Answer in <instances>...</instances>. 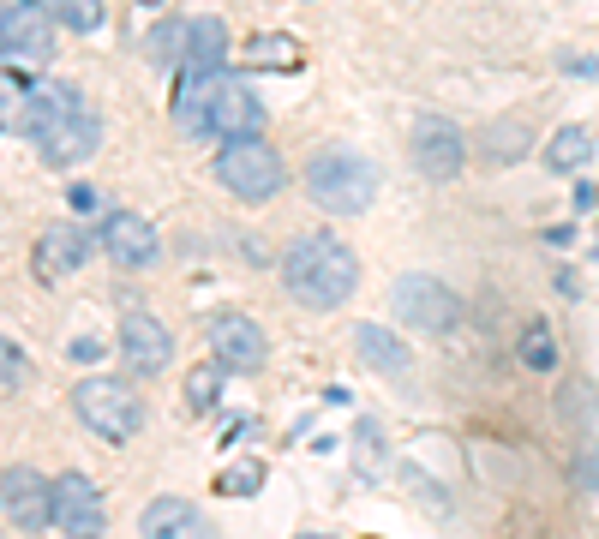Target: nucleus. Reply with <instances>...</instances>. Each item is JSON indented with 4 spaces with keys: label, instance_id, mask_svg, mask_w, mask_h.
I'll return each mask as SVG.
<instances>
[{
    "label": "nucleus",
    "instance_id": "obj_1",
    "mask_svg": "<svg viewBox=\"0 0 599 539\" xmlns=\"http://www.w3.org/2000/svg\"><path fill=\"white\" fill-rule=\"evenodd\" d=\"M282 288L294 306L306 312H336L354 288H360V258L348 240H336L330 228H312V234H294L288 252H282Z\"/></svg>",
    "mask_w": 599,
    "mask_h": 539
},
{
    "label": "nucleus",
    "instance_id": "obj_2",
    "mask_svg": "<svg viewBox=\"0 0 599 539\" xmlns=\"http://www.w3.org/2000/svg\"><path fill=\"white\" fill-rule=\"evenodd\" d=\"M306 192L330 216H360L378 198V168L360 150H318L306 162Z\"/></svg>",
    "mask_w": 599,
    "mask_h": 539
},
{
    "label": "nucleus",
    "instance_id": "obj_3",
    "mask_svg": "<svg viewBox=\"0 0 599 539\" xmlns=\"http://www.w3.org/2000/svg\"><path fill=\"white\" fill-rule=\"evenodd\" d=\"M216 180H222V192H234L240 204H270V198L288 186V162H282V150L264 144V138H228V144L216 150Z\"/></svg>",
    "mask_w": 599,
    "mask_h": 539
},
{
    "label": "nucleus",
    "instance_id": "obj_4",
    "mask_svg": "<svg viewBox=\"0 0 599 539\" xmlns=\"http://www.w3.org/2000/svg\"><path fill=\"white\" fill-rule=\"evenodd\" d=\"M72 414L84 420V432H96V438H108V444H126V438H138V426H144V402H138L120 378H84V384L72 390Z\"/></svg>",
    "mask_w": 599,
    "mask_h": 539
},
{
    "label": "nucleus",
    "instance_id": "obj_5",
    "mask_svg": "<svg viewBox=\"0 0 599 539\" xmlns=\"http://www.w3.org/2000/svg\"><path fill=\"white\" fill-rule=\"evenodd\" d=\"M390 300H396V312H402L414 330H426V336H450V330L462 324V300H456V288L438 282V276H426V270L396 276Z\"/></svg>",
    "mask_w": 599,
    "mask_h": 539
},
{
    "label": "nucleus",
    "instance_id": "obj_6",
    "mask_svg": "<svg viewBox=\"0 0 599 539\" xmlns=\"http://www.w3.org/2000/svg\"><path fill=\"white\" fill-rule=\"evenodd\" d=\"M60 48V18L48 12V0H18L0 18V54L18 66H42Z\"/></svg>",
    "mask_w": 599,
    "mask_h": 539
},
{
    "label": "nucleus",
    "instance_id": "obj_7",
    "mask_svg": "<svg viewBox=\"0 0 599 539\" xmlns=\"http://www.w3.org/2000/svg\"><path fill=\"white\" fill-rule=\"evenodd\" d=\"M408 156H414V168H420L432 186H444V180H456V174L468 168V138H462L456 120H444V114H420L414 132H408Z\"/></svg>",
    "mask_w": 599,
    "mask_h": 539
},
{
    "label": "nucleus",
    "instance_id": "obj_8",
    "mask_svg": "<svg viewBox=\"0 0 599 539\" xmlns=\"http://www.w3.org/2000/svg\"><path fill=\"white\" fill-rule=\"evenodd\" d=\"M48 492H54V516H48V528H60L66 539H102V534H108L102 492H96L78 468H66L60 480H48Z\"/></svg>",
    "mask_w": 599,
    "mask_h": 539
},
{
    "label": "nucleus",
    "instance_id": "obj_9",
    "mask_svg": "<svg viewBox=\"0 0 599 539\" xmlns=\"http://www.w3.org/2000/svg\"><path fill=\"white\" fill-rule=\"evenodd\" d=\"M210 132L216 138H264V96L252 90V78L222 72L210 90Z\"/></svg>",
    "mask_w": 599,
    "mask_h": 539
},
{
    "label": "nucleus",
    "instance_id": "obj_10",
    "mask_svg": "<svg viewBox=\"0 0 599 539\" xmlns=\"http://www.w3.org/2000/svg\"><path fill=\"white\" fill-rule=\"evenodd\" d=\"M96 144H102V120H96V108H90V102H78L72 114H60V120L36 138L42 162H54V168H78V162H90V156H96Z\"/></svg>",
    "mask_w": 599,
    "mask_h": 539
},
{
    "label": "nucleus",
    "instance_id": "obj_11",
    "mask_svg": "<svg viewBox=\"0 0 599 539\" xmlns=\"http://www.w3.org/2000/svg\"><path fill=\"white\" fill-rule=\"evenodd\" d=\"M210 348L228 372H264V360H270V342H264L258 318H246V312H216L210 318Z\"/></svg>",
    "mask_w": 599,
    "mask_h": 539
},
{
    "label": "nucleus",
    "instance_id": "obj_12",
    "mask_svg": "<svg viewBox=\"0 0 599 539\" xmlns=\"http://www.w3.org/2000/svg\"><path fill=\"white\" fill-rule=\"evenodd\" d=\"M120 354H126V366L138 372V378H156V372H168V360H174V336H168V324L162 318H150V312H126L120 318Z\"/></svg>",
    "mask_w": 599,
    "mask_h": 539
},
{
    "label": "nucleus",
    "instance_id": "obj_13",
    "mask_svg": "<svg viewBox=\"0 0 599 539\" xmlns=\"http://www.w3.org/2000/svg\"><path fill=\"white\" fill-rule=\"evenodd\" d=\"M102 246H108V258H114L120 270H150L156 252H162L150 216H138V210H108V216H102Z\"/></svg>",
    "mask_w": 599,
    "mask_h": 539
},
{
    "label": "nucleus",
    "instance_id": "obj_14",
    "mask_svg": "<svg viewBox=\"0 0 599 539\" xmlns=\"http://www.w3.org/2000/svg\"><path fill=\"white\" fill-rule=\"evenodd\" d=\"M84 258H90V228H84V222H48V228L36 234V252H30V264H36L42 282L72 276Z\"/></svg>",
    "mask_w": 599,
    "mask_h": 539
},
{
    "label": "nucleus",
    "instance_id": "obj_15",
    "mask_svg": "<svg viewBox=\"0 0 599 539\" xmlns=\"http://www.w3.org/2000/svg\"><path fill=\"white\" fill-rule=\"evenodd\" d=\"M0 504H6V516H12L24 534L48 528V516H54V492H48V480H42L36 468H24V462L0 474Z\"/></svg>",
    "mask_w": 599,
    "mask_h": 539
},
{
    "label": "nucleus",
    "instance_id": "obj_16",
    "mask_svg": "<svg viewBox=\"0 0 599 539\" xmlns=\"http://www.w3.org/2000/svg\"><path fill=\"white\" fill-rule=\"evenodd\" d=\"M138 528H144V539H222L216 522L198 504H186V498H156Z\"/></svg>",
    "mask_w": 599,
    "mask_h": 539
},
{
    "label": "nucleus",
    "instance_id": "obj_17",
    "mask_svg": "<svg viewBox=\"0 0 599 539\" xmlns=\"http://www.w3.org/2000/svg\"><path fill=\"white\" fill-rule=\"evenodd\" d=\"M216 78H222V72H192V66H180V84H174V126H180L186 138L210 132V90H216Z\"/></svg>",
    "mask_w": 599,
    "mask_h": 539
},
{
    "label": "nucleus",
    "instance_id": "obj_18",
    "mask_svg": "<svg viewBox=\"0 0 599 539\" xmlns=\"http://www.w3.org/2000/svg\"><path fill=\"white\" fill-rule=\"evenodd\" d=\"M354 348H360V360L378 372V378H402L414 360H408V342L390 330V324H360L354 330Z\"/></svg>",
    "mask_w": 599,
    "mask_h": 539
},
{
    "label": "nucleus",
    "instance_id": "obj_19",
    "mask_svg": "<svg viewBox=\"0 0 599 539\" xmlns=\"http://www.w3.org/2000/svg\"><path fill=\"white\" fill-rule=\"evenodd\" d=\"M228 60V24L222 18H186V60L192 72H222Z\"/></svg>",
    "mask_w": 599,
    "mask_h": 539
},
{
    "label": "nucleus",
    "instance_id": "obj_20",
    "mask_svg": "<svg viewBox=\"0 0 599 539\" xmlns=\"http://www.w3.org/2000/svg\"><path fill=\"white\" fill-rule=\"evenodd\" d=\"M528 150H534V138H528L522 120H492V126L480 132V156H486V162H522Z\"/></svg>",
    "mask_w": 599,
    "mask_h": 539
},
{
    "label": "nucleus",
    "instance_id": "obj_21",
    "mask_svg": "<svg viewBox=\"0 0 599 539\" xmlns=\"http://www.w3.org/2000/svg\"><path fill=\"white\" fill-rule=\"evenodd\" d=\"M588 156H594V132L588 126H558L552 144H546V168L552 174H576Z\"/></svg>",
    "mask_w": 599,
    "mask_h": 539
},
{
    "label": "nucleus",
    "instance_id": "obj_22",
    "mask_svg": "<svg viewBox=\"0 0 599 539\" xmlns=\"http://www.w3.org/2000/svg\"><path fill=\"white\" fill-rule=\"evenodd\" d=\"M516 360H522L528 372H558V336H552V324H546V318H534V324L522 330Z\"/></svg>",
    "mask_w": 599,
    "mask_h": 539
},
{
    "label": "nucleus",
    "instance_id": "obj_23",
    "mask_svg": "<svg viewBox=\"0 0 599 539\" xmlns=\"http://www.w3.org/2000/svg\"><path fill=\"white\" fill-rule=\"evenodd\" d=\"M222 384H228V366H222V360H210V366H192V372H186V408H192V414H216V402H222Z\"/></svg>",
    "mask_w": 599,
    "mask_h": 539
},
{
    "label": "nucleus",
    "instance_id": "obj_24",
    "mask_svg": "<svg viewBox=\"0 0 599 539\" xmlns=\"http://www.w3.org/2000/svg\"><path fill=\"white\" fill-rule=\"evenodd\" d=\"M30 90H36V78H30L24 66H6V60H0V126H6V132H12L18 108L30 102Z\"/></svg>",
    "mask_w": 599,
    "mask_h": 539
},
{
    "label": "nucleus",
    "instance_id": "obj_25",
    "mask_svg": "<svg viewBox=\"0 0 599 539\" xmlns=\"http://www.w3.org/2000/svg\"><path fill=\"white\" fill-rule=\"evenodd\" d=\"M48 12L60 18V30H102V0H48Z\"/></svg>",
    "mask_w": 599,
    "mask_h": 539
},
{
    "label": "nucleus",
    "instance_id": "obj_26",
    "mask_svg": "<svg viewBox=\"0 0 599 539\" xmlns=\"http://www.w3.org/2000/svg\"><path fill=\"white\" fill-rule=\"evenodd\" d=\"M150 60H162V66H180V60H186V24H180V18H162V24H156Z\"/></svg>",
    "mask_w": 599,
    "mask_h": 539
},
{
    "label": "nucleus",
    "instance_id": "obj_27",
    "mask_svg": "<svg viewBox=\"0 0 599 539\" xmlns=\"http://www.w3.org/2000/svg\"><path fill=\"white\" fill-rule=\"evenodd\" d=\"M252 60H258V66H300V42H294V36H258V42H252Z\"/></svg>",
    "mask_w": 599,
    "mask_h": 539
},
{
    "label": "nucleus",
    "instance_id": "obj_28",
    "mask_svg": "<svg viewBox=\"0 0 599 539\" xmlns=\"http://www.w3.org/2000/svg\"><path fill=\"white\" fill-rule=\"evenodd\" d=\"M24 378H30V354H24L18 342H6V336H0V384H6V390H18Z\"/></svg>",
    "mask_w": 599,
    "mask_h": 539
},
{
    "label": "nucleus",
    "instance_id": "obj_29",
    "mask_svg": "<svg viewBox=\"0 0 599 539\" xmlns=\"http://www.w3.org/2000/svg\"><path fill=\"white\" fill-rule=\"evenodd\" d=\"M264 486V462H246V468H228L222 480H216V492H234V498H246V492H258Z\"/></svg>",
    "mask_w": 599,
    "mask_h": 539
},
{
    "label": "nucleus",
    "instance_id": "obj_30",
    "mask_svg": "<svg viewBox=\"0 0 599 539\" xmlns=\"http://www.w3.org/2000/svg\"><path fill=\"white\" fill-rule=\"evenodd\" d=\"M564 402L576 408V414H570L576 426H588V420H594V414H599V408H594V390H588V384H570V390H564Z\"/></svg>",
    "mask_w": 599,
    "mask_h": 539
},
{
    "label": "nucleus",
    "instance_id": "obj_31",
    "mask_svg": "<svg viewBox=\"0 0 599 539\" xmlns=\"http://www.w3.org/2000/svg\"><path fill=\"white\" fill-rule=\"evenodd\" d=\"M576 480H582L588 492H599V444H588V450L576 456Z\"/></svg>",
    "mask_w": 599,
    "mask_h": 539
},
{
    "label": "nucleus",
    "instance_id": "obj_32",
    "mask_svg": "<svg viewBox=\"0 0 599 539\" xmlns=\"http://www.w3.org/2000/svg\"><path fill=\"white\" fill-rule=\"evenodd\" d=\"M564 72H576V78H599V60H594V54H564Z\"/></svg>",
    "mask_w": 599,
    "mask_h": 539
},
{
    "label": "nucleus",
    "instance_id": "obj_33",
    "mask_svg": "<svg viewBox=\"0 0 599 539\" xmlns=\"http://www.w3.org/2000/svg\"><path fill=\"white\" fill-rule=\"evenodd\" d=\"M66 354H72V360H78V366H90V360H102V342H90V336H84V342H72V348H66Z\"/></svg>",
    "mask_w": 599,
    "mask_h": 539
},
{
    "label": "nucleus",
    "instance_id": "obj_34",
    "mask_svg": "<svg viewBox=\"0 0 599 539\" xmlns=\"http://www.w3.org/2000/svg\"><path fill=\"white\" fill-rule=\"evenodd\" d=\"M300 539H336V534H300Z\"/></svg>",
    "mask_w": 599,
    "mask_h": 539
},
{
    "label": "nucleus",
    "instance_id": "obj_35",
    "mask_svg": "<svg viewBox=\"0 0 599 539\" xmlns=\"http://www.w3.org/2000/svg\"><path fill=\"white\" fill-rule=\"evenodd\" d=\"M144 6H162V0H144Z\"/></svg>",
    "mask_w": 599,
    "mask_h": 539
},
{
    "label": "nucleus",
    "instance_id": "obj_36",
    "mask_svg": "<svg viewBox=\"0 0 599 539\" xmlns=\"http://www.w3.org/2000/svg\"><path fill=\"white\" fill-rule=\"evenodd\" d=\"M0 18H6V6H0Z\"/></svg>",
    "mask_w": 599,
    "mask_h": 539
}]
</instances>
